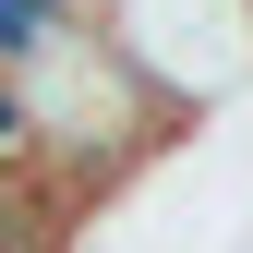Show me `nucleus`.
Returning a JSON list of instances; mask_svg holds the SVG:
<instances>
[{"mask_svg":"<svg viewBox=\"0 0 253 253\" xmlns=\"http://www.w3.org/2000/svg\"><path fill=\"white\" fill-rule=\"evenodd\" d=\"M97 48L169 121H193L253 73V0H97Z\"/></svg>","mask_w":253,"mask_h":253,"instance_id":"f257e3e1","label":"nucleus"}]
</instances>
